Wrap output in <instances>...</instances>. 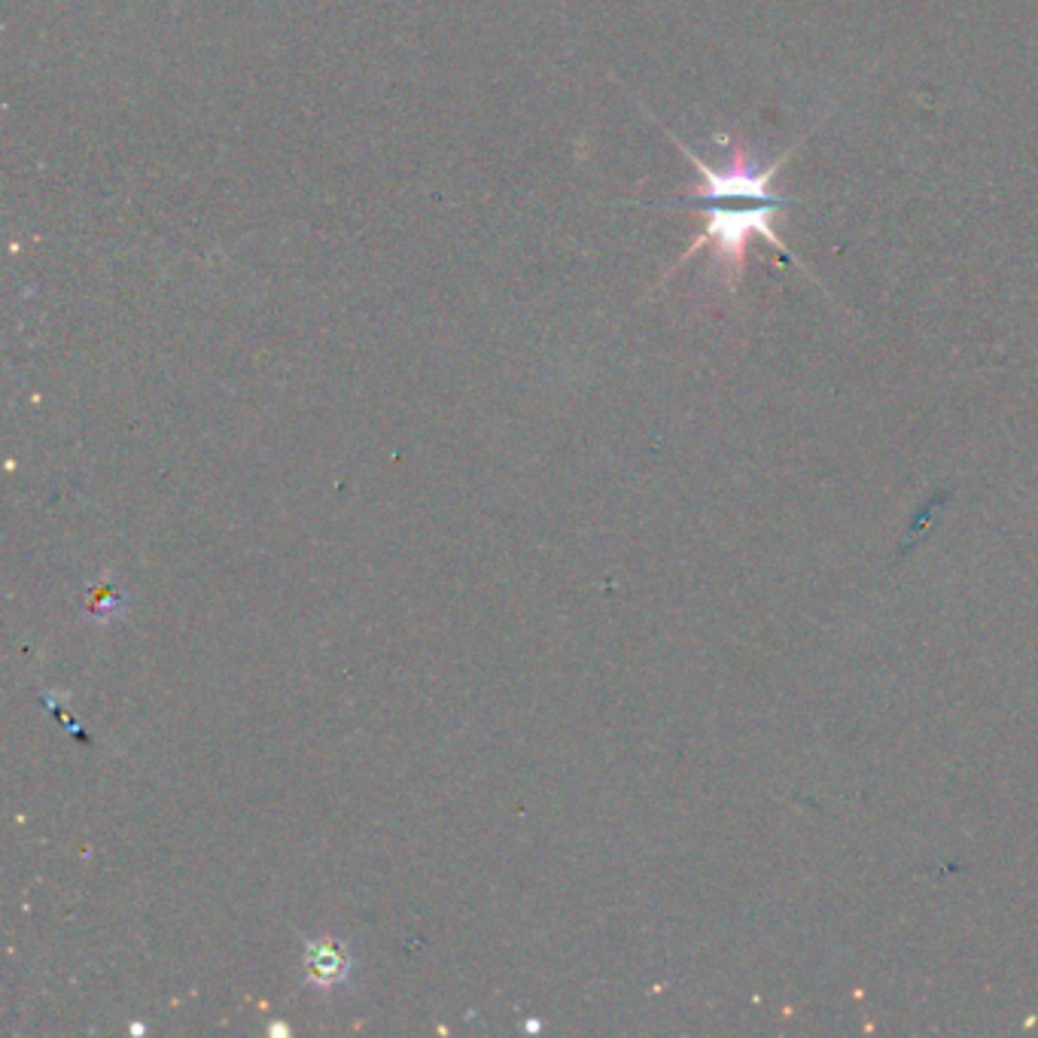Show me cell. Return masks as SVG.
I'll list each match as a JSON object with an SVG mask.
<instances>
[{"label":"cell","mask_w":1038,"mask_h":1038,"mask_svg":"<svg viewBox=\"0 0 1038 1038\" xmlns=\"http://www.w3.org/2000/svg\"><path fill=\"white\" fill-rule=\"evenodd\" d=\"M676 147L695 165L697 178H700L697 186L685 192V199L707 204V207H704V232L697 235L692 247L679 256V263L673 268L688 263L700 250H713L716 263L723 268L725 283L735 290L737 280L743 278V271H747L749 238H756V235L764 238V242H771V247H777L783 256L795 259V254L785 247L783 238L773 228L777 211L789 204V199L773 192V183H777L780 168L795 156L798 147L785 150L780 159H773L768 165L759 162L756 152L747 150V147H735L731 156H728V162L719 168L707 165L679 138H676Z\"/></svg>","instance_id":"cell-1"},{"label":"cell","mask_w":1038,"mask_h":1038,"mask_svg":"<svg viewBox=\"0 0 1038 1038\" xmlns=\"http://www.w3.org/2000/svg\"><path fill=\"white\" fill-rule=\"evenodd\" d=\"M308 972H311L314 981H320V984H335V981L344 975L342 953L335 948H320L314 956L308 960Z\"/></svg>","instance_id":"cell-2"}]
</instances>
